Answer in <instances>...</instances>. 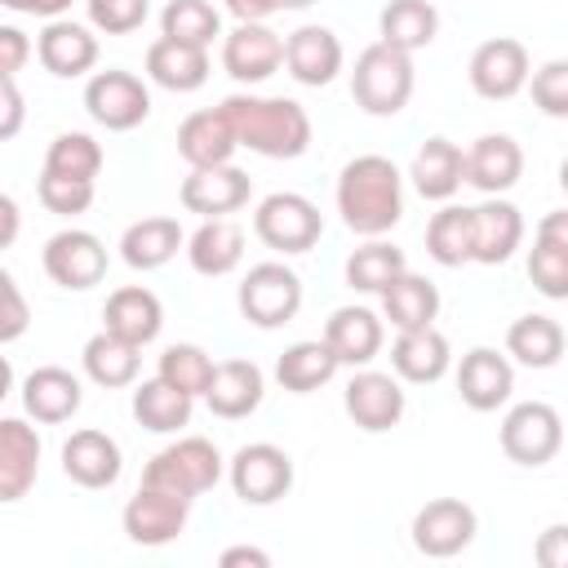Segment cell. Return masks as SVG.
Masks as SVG:
<instances>
[{
  "label": "cell",
  "instance_id": "6da1fadb",
  "mask_svg": "<svg viewBox=\"0 0 568 568\" xmlns=\"http://www.w3.org/2000/svg\"><path fill=\"white\" fill-rule=\"evenodd\" d=\"M337 213L364 240L386 235L404 217V173L395 169V160L386 155L346 160V169L337 173Z\"/></svg>",
  "mask_w": 568,
  "mask_h": 568
},
{
  "label": "cell",
  "instance_id": "7a4b0ae2",
  "mask_svg": "<svg viewBox=\"0 0 568 568\" xmlns=\"http://www.w3.org/2000/svg\"><path fill=\"white\" fill-rule=\"evenodd\" d=\"M240 146L266 160H297L311 146V115L293 98H262V93H231L222 102Z\"/></svg>",
  "mask_w": 568,
  "mask_h": 568
},
{
  "label": "cell",
  "instance_id": "3957f363",
  "mask_svg": "<svg viewBox=\"0 0 568 568\" xmlns=\"http://www.w3.org/2000/svg\"><path fill=\"white\" fill-rule=\"evenodd\" d=\"M413 53L377 40L368 49H359L355 71H351V98L364 115H399L413 98Z\"/></svg>",
  "mask_w": 568,
  "mask_h": 568
},
{
  "label": "cell",
  "instance_id": "277c9868",
  "mask_svg": "<svg viewBox=\"0 0 568 568\" xmlns=\"http://www.w3.org/2000/svg\"><path fill=\"white\" fill-rule=\"evenodd\" d=\"M222 453L209 444V439H200V435H186V439H178V444H169V448H160L151 462H146V470H142V484H151V488H169V493H182V497H200V493H209L217 479H222Z\"/></svg>",
  "mask_w": 568,
  "mask_h": 568
},
{
  "label": "cell",
  "instance_id": "5b68a950",
  "mask_svg": "<svg viewBox=\"0 0 568 568\" xmlns=\"http://www.w3.org/2000/svg\"><path fill=\"white\" fill-rule=\"evenodd\" d=\"M240 315L253 328H280L302 311V280L284 262H257L240 280Z\"/></svg>",
  "mask_w": 568,
  "mask_h": 568
},
{
  "label": "cell",
  "instance_id": "8992f818",
  "mask_svg": "<svg viewBox=\"0 0 568 568\" xmlns=\"http://www.w3.org/2000/svg\"><path fill=\"white\" fill-rule=\"evenodd\" d=\"M253 235L275 253H306L324 235L320 209L297 191H275L253 213Z\"/></svg>",
  "mask_w": 568,
  "mask_h": 568
},
{
  "label": "cell",
  "instance_id": "52a82bcc",
  "mask_svg": "<svg viewBox=\"0 0 568 568\" xmlns=\"http://www.w3.org/2000/svg\"><path fill=\"white\" fill-rule=\"evenodd\" d=\"M497 439L515 466H546L564 448V417L546 399H524L501 417Z\"/></svg>",
  "mask_w": 568,
  "mask_h": 568
},
{
  "label": "cell",
  "instance_id": "ba28073f",
  "mask_svg": "<svg viewBox=\"0 0 568 568\" xmlns=\"http://www.w3.org/2000/svg\"><path fill=\"white\" fill-rule=\"evenodd\" d=\"M226 479L244 506H271L293 488V457L280 444H244L226 462Z\"/></svg>",
  "mask_w": 568,
  "mask_h": 568
},
{
  "label": "cell",
  "instance_id": "9c48e42d",
  "mask_svg": "<svg viewBox=\"0 0 568 568\" xmlns=\"http://www.w3.org/2000/svg\"><path fill=\"white\" fill-rule=\"evenodd\" d=\"M84 111L111 133H129L151 115V89L133 71H93L84 84Z\"/></svg>",
  "mask_w": 568,
  "mask_h": 568
},
{
  "label": "cell",
  "instance_id": "30bf717a",
  "mask_svg": "<svg viewBox=\"0 0 568 568\" xmlns=\"http://www.w3.org/2000/svg\"><path fill=\"white\" fill-rule=\"evenodd\" d=\"M466 80L479 98L488 102H510L519 89H528L532 67H528V49L515 36H493L484 44H475L470 62H466Z\"/></svg>",
  "mask_w": 568,
  "mask_h": 568
},
{
  "label": "cell",
  "instance_id": "8fae6325",
  "mask_svg": "<svg viewBox=\"0 0 568 568\" xmlns=\"http://www.w3.org/2000/svg\"><path fill=\"white\" fill-rule=\"evenodd\" d=\"M44 275L58 284V288H71V293H84L93 284H102L106 275V244L93 235V231H80V226H67L58 235L44 240Z\"/></svg>",
  "mask_w": 568,
  "mask_h": 568
},
{
  "label": "cell",
  "instance_id": "7c38bea8",
  "mask_svg": "<svg viewBox=\"0 0 568 568\" xmlns=\"http://www.w3.org/2000/svg\"><path fill=\"white\" fill-rule=\"evenodd\" d=\"M186 519H191V497L169 493V488H151V484H142L124 501V515H120L124 537L133 546H169L182 537Z\"/></svg>",
  "mask_w": 568,
  "mask_h": 568
},
{
  "label": "cell",
  "instance_id": "4fadbf2b",
  "mask_svg": "<svg viewBox=\"0 0 568 568\" xmlns=\"http://www.w3.org/2000/svg\"><path fill=\"white\" fill-rule=\"evenodd\" d=\"M479 532V515L462 497H435L413 515V546L426 559H453L462 555Z\"/></svg>",
  "mask_w": 568,
  "mask_h": 568
},
{
  "label": "cell",
  "instance_id": "5bb4252c",
  "mask_svg": "<svg viewBox=\"0 0 568 568\" xmlns=\"http://www.w3.org/2000/svg\"><path fill=\"white\" fill-rule=\"evenodd\" d=\"M342 404H346V417H351L359 430H368V435H382V430L399 426V417H404V408H408L399 377L377 373V368H359V373L346 382Z\"/></svg>",
  "mask_w": 568,
  "mask_h": 568
},
{
  "label": "cell",
  "instance_id": "9a60e30c",
  "mask_svg": "<svg viewBox=\"0 0 568 568\" xmlns=\"http://www.w3.org/2000/svg\"><path fill=\"white\" fill-rule=\"evenodd\" d=\"M284 40L266 22H235V31L222 36V67L240 84H262L280 71Z\"/></svg>",
  "mask_w": 568,
  "mask_h": 568
},
{
  "label": "cell",
  "instance_id": "2e32d148",
  "mask_svg": "<svg viewBox=\"0 0 568 568\" xmlns=\"http://www.w3.org/2000/svg\"><path fill=\"white\" fill-rule=\"evenodd\" d=\"M182 209L200 213V217H226L235 209L248 204L253 195V178L235 164H213V169H191L182 178Z\"/></svg>",
  "mask_w": 568,
  "mask_h": 568
},
{
  "label": "cell",
  "instance_id": "e0dca14e",
  "mask_svg": "<svg viewBox=\"0 0 568 568\" xmlns=\"http://www.w3.org/2000/svg\"><path fill=\"white\" fill-rule=\"evenodd\" d=\"M515 390V364L493 351V346H475L462 355L457 364V395L466 408L475 413H497Z\"/></svg>",
  "mask_w": 568,
  "mask_h": 568
},
{
  "label": "cell",
  "instance_id": "ac0fdd59",
  "mask_svg": "<svg viewBox=\"0 0 568 568\" xmlns=\"http://www.w3.org/2000/svg\"><path fill=\"white\" fill-rule=\"evenodd\" d=\"M36 58L49 75L58 80H75V75H89L93 62H98V36L84 27V22H71V18H49L44 31L36 36Z\"/></svg>",
  "mask_w": 568,
  "mask_h": 568
},
{
  "label": "cell",
  "instance_id": "d6986e66",
  "mask_svg": "<svg viewBox=\"0 0 568 568\" xmlns=\"http://www.w3.org/2000/svg\"><path fill=\"white\" fill-rule=\"evenodd\" d=\"M342 58H346L342 53V40L328 27H320V22H306V27L288 31V40H284V67L306 89L333 84L337 71H342Z\"/></svg>",
  "mask_w": 568,
  "mask_h": 568
},
{
  "label": "cell",
  "instance_id": "ffe728a7",
  "mask_svg": "<svg viewBox=\"0 0 568 568\" xmlns=\"http://www.w3.org/2000/svg\"><path fill=\"white\" fill-rule=\"evenodd\" d=\"M124 470V457H120V444L106 435V430H71V439L62 444V475L80 488H111Z\"/></svg>",
  "mask_w": 568,
  "mask_h": 568
},
{
  "label": "cell",
  "instance_id": "44dd1931",
  "mask_svg": "<svg viewBox=\"0 0 568 568\" xmlns=\"http://www.w3.org/2000/svg\"><path fill=\"white\" fill-rule=\"evenodd\" d=\"M84 404V386L71 368H58V364H44V368H31L22 377V408L27 417L44 422V426H58V422H71Z\"/></svg>",
  "mask_w": 568,
  "mask_h": 568
},
{
  "label": "cell",
  "instance_id": "7402d4cb",
  "mask_svg": "<svg viewBox=\"0 0 568 568\" xmlns=\"http://www.w3.org/2000/svg\"><path fill=\"white\" fill-rule=\"evenodd\" d=\"M240 138L226 120L222 106H204V111H191L182 124H178V155L191 164V169H213V164H231Z\"/></svg>",
  "mask_w": 568,
  "mask_h": 568
},
{
  "label": "cell",
  "instance_id": "603a6c76",
  "mask_svg": "<svg viewBox=\"0 0 568 568\" xmlns=\"http://www.w3.org/2000/svg\"><path fill=\"white\" fill-rule=\"evenodd\" d=\"M524 173V151L510 133H484L466 151V182L484 195H501L519 182Z\"/></svg>",
  "mask_w": 568,
  "mask_h": 568
},
{
  "label": "cell",
  "instance_id": "cb8c5ba5",
  "mask_svg": "<svg viewBox=\"0 0 568 568\" xmlns=\"http://www.w3.org/2000/svg\"><path fill=\"white\" fill-rule=\"evenodd\" d=\"M453 364V351H448V337L426 324V328H404L390 346V368L399 382H413V386H430L448 373Z\"/></svg>",
  "mask_w": 568,
  "mask_h": 568
},
{
  "label": "cell",
  "instance_id": "d4e9b609",
  "mask_svg": "<svg viewBox=\"0 0 568 568\" xmlns=\"http://www.w3.org/2000/svg\"><path fill=\"white\" fill-rule=\"evenodd\" d=\"M146 75L169 93H195L209 80V49L160 36L146 44Z\"/></svg>",
  "mask_w": 568,
  "mask_h": 568
},
{
  "label": "cell",
  "instance_id": "484cf974",
  "mask_svg": "<svg viewBox=\"0 0 568 568\" xmlns=\"http://www.w3.org/2000/svg\"><path fill=\"white\" fill-rule=\"evenodd\" d=\"M262 395H266V377H262V368L253 359H222L213 368V382L204 390V404L213 408V417L235 422V417L257 413Z\"/></svg>",
  "mask_w": 568,
  "mask_h": 568
},
{
  "label": "cell",
  "instance_id": "4316f807",
  "mask_svg": "<svg viewBox=\"0 0 568 568\" xmlns=\"http://www.w3.org/2000/svg\"><path fill=\"white\" fill-rule=\"evenodd\" d=\"M40 475V435L22 417L0 422V501H22Z\"/></svg>",
  "mask_w": 568,
  "mask_h": 568
},
{
  "label": "cell",
  "instance_id": "83f0119b",
  "mask_svg": "<svg viewBox=\"0 0 568 568\" xmlns=\"http://www.w3.org/2000/svg\"><path fill=\"white\" fill-rule=\"evenodd\" d=\"M102 328L120 333V337L133 342V346H146V342H155L160 328H164V306H160V297H155L151 288L124 284V288H115V293L106 297V306H102Z\"/></svg>",
  "mask_w": 568,
  "mask_h": 568
},
{
  "label": "cell",
  "instance_id": "f1b7e54d",
  "mask_svg": "<svg viewBox=\"0 0 568 568\" xmlns=\"http://www.w3.org/2000/svg\"><path fill=\"white\" fill-rule=\"evenodd\" d=\"M408 178H413V186H417L422 200H439L444 204L466 182V151L457 142H448V138H426L417 146V155H413Z\"/></svg>",
  "mask_w": 568,
  "mask_h": 568
},
{
  "label": "cell",
  "instance_id": "f546056e",
  "mask_svg": "<svg viewBox=\"0 0 568 568\" xmlns=\"http://www.w3.org/2000/svg\"><path fill=\"white\" fill-rule=\"evenodd\" d=\"M382 320L368 311V306H337L324 324V342L337 351L342 364L351 368H368L382 351Z\"/></svg>",
  "mask_w": 568,
  "mask_h": 568
},
{
  "label": "cell",
  "instance_id": "4dcf8cb0",
  "mask_svg": "<svg viewBox=\"0 0 568 568\" xmlns=\"http://www.w3.org/2000/svg\"><path fill=\"white\" fill-rule=\"evenodd\" d=\"M186 262L195 275L222 280L244 262V231L231 217H204L200 231L186 240Z\"/></svg>",
  "mask_w": 568,
  "mask_h": 568
},
{
  "label": "cell",
  "instance_id": "1f68e13d",
  "mask_svg": "<svg viewBox=\"0 0 568 568\" xmlns=\"http://www.w3.org/2000/svg\"><path fill=\"white\" fill-rule=\"evenodd\" d=\"M80 364H84V377L102 390H120V386H133L138 382V368H142V346L124 342L120 333L102 328L84 342L80 351Z\"/></svg>",
  "mask_w": 568,
  "mask_h": 568
},
{
  "label": "cell",
  "instance_id": "d6a6232c",
  "mask_svg": "<svg viewBox=\"0 0 568 568\" xmlns=\"http://www.w3.org/2000/svg\"><path fill=\"white\" fill-rule=\"evenodd\" d=\"M519 244H524V213L510 200L488 195L484 204H475V262L497 266Z\"/></svg>",
  "mask_w": 568,
  "mask_h": 568
},
{
  "label": "cell",
  "instance_id": "836d02e7",
  "mask_svg": "<svg viewBox=\"0 0 568 568\" xmlns=\"http://www.w3.org/2000/svg\"><path fill=\"white\" fill-rule=\"evenodd\" d=\"M182 244H186V235H182V226L173 217H138L120 235V257L133 271H160L164 262L178 257Z\"/></svg>",
  "mask_w": 568,
  "mask_h": 568
},
{
  "label": "cell",
  "instance_id": "e575fe53",
  "mask_svg": "<svg viewBox=\"0 0 568 568\" xmlns=\"http://www.w3.org/2000/svg\"><path fill=\"white\" fill-rule=\"evenodd\" d=\"M337 368H342V359H337V351H333L324 337H315V342H293V346L275 359V382H280L284 390H293V395H311V390L328 386V382L337 377Z\"/></svg>",
  "mask_w": 568,
  "mask_h": 568
},
{
  "label": "cell",
  "instance_id": "d590c367",
  "mask_svg": "<svg viewBox=\"0 0 568 568\" xmlns=\"http://www.w3.org/2000/svg\"><path fill=\"white\" fill-rule=\"evenodd\" d=\"M191 408H195V395L178 390L160 373L133 386V417H138V426H146L155 435H173V430L191 426Z\"/></svg>",
  "mask_w": 568,
  "mask_h": 568
},
{
  "label": "cell",
  "instance_id": "8d00e7d4",
  "mask_svg": "<svg viewBox=\"0 0 568 568\" xmlns=\"http://www.w3.org/2000/svg\"><path fill=\"white\" fill-rule=\"evenodd\" d=\"M564 324L550 320V315H519L510 328H506V355H515L524 368H555L564 359Z\"/></svg>",
  "mask_w": 568,
  "mask_h": 568
},
{
  "label": "cell",
  "instance_id": "74e56055",
  "mask_svg": "<svg viewBox=\"0 0 568 568\" xmlns=\"http://www.w3.org/2000/svg\"><path fill=\"white\" fill-rule=\"evenodd\" d=\"M377 36L404 53H417L439 36V9L430 0H390L377 13Z\"/></svg>",
  "mask_w": 568,
  "mask_h": 568
},
{
  "label": "cell",
  "instance_id": "f35d334b",
  "mask_svg": "<svg viewBox=\"0 0 568 568\" xmlns=\"http://www.w3.org/2000/svg\"><path fill=\"white\" fill-rule=\"evenodd\" d=\"M426 253L439 266H466V262H475V209L444 204L426 222Z\"/></svg>",
  "mask_w": 568,
  "mask_h": 568
},
{
  "label": "cell",
  "instance_id": "ab89813d",
  "mask_svg": "<svg viewBox=\"0 0 568 568\" xmlns=\"http://www.w3.org/2000/svg\"><path fill=\"white\" fill-rule=\"evenodd\" d=\"M382 315L404 333V328H426L439 315V288L426 275L404 271L386 293H382Z\"/></svg>",
  "mask_w": 568,
  "mask_h": 568
},
{
  "label": "cell",
  "instance_id": "60d3db41",
  "mask_svg": "<svg viewBox=\"0 0 568 568\" xmlns=\"http://www.w3.org/2000/svg\"><path fill=\"white\" fill-rule=\"evenodd\" d=\"M404 271H408L404 248L386 244L382 235L368 240V244H359V248L346 257V284H351L355 293H377V297H382Z\"/></svg>",
  "mask_w": 568,
  "mask_h": 568
},
{
  "label": "cell",
  "instance_id": "b9f144b4",
  "mask_svg": "<svg viewBox=\"0 0 568 568\" xmlns=\"http://www.w3.org/2000/svg\"><path fill=\"white\" fill-rule=\"evenodd\" d=\"M160 36L209 49L222 36V13L209 0H169L164 13H160Z\"/></svg>",
  "mask_w": 568,
  "mask_h": 568
},
{
  "label": "cell",
  "instance_id": "7bdbcfd3",
  "mask_svg": "<svg viewBox=\"0 0 568 568\" xmlns=\"http://www.w3.org/2000/svg\"><path fill=\"white\" fill-rule=\"evenodd\" d=\"M213 355L204 351V346H195V342H173V346H164V355H160V377L164 382H173L178 390H186V395H204L209 390V382H213Z\"/></svg>",
  "mask_w": 568,
  "mask_h": 568
},
{
  "label": "cell",
  "instance_id": "ee69618b",
  "mask_svg": "<svg viewBox=\"0 0 568 568\" xmlns=\"http://www.w3.org/2000/svg\"><path fill=\"white\" fill-rule=\"evenodd\" d=\"M44 169L62 178H98L102 173V146L89 133H58L44 151Z\"/></svg>",
  "mask_w": 568,
  "mask_h": 568
},
{
  "label": "cell",
  "instance_id": "f6af8a7d",
  "mask_svg": "<svg viewBox=\"0 0 568 568\" xmlns=\"http://www.w3.org/2000/svg\"><path fill=\"white\" fill-rule=\"evenodd\" d=\"M36 195H40V204H44L49 213H58V217H80V213H89V204H93V182H89V178H62V173L40 169Z\"/></svg>",
  "mask_w": 568,
  "mask_h": 568
},
{
  "label": "cell",
  "instance_id": "bcb514c9",
  "mask_svg": "<svg viewBox=\"0 0 568 568\" xmlns=\"http://www.w3.org/2000/svg\"><path fill=\"white\" fill-rule=\"evenodd\" d=\"M528 280H532V288L541 297L568 302V253L532 240V248H528Z\"/></svg>",
  "mask_w": 568,
  "mask_h": 568
},
{
  "label": "cell",
  "instance_id": "7dc6e473",
  "mask_svg": "<svg viewBox=\"0 0 568 568\" xmlns=\"http://www.w3.org/2000/svg\"><path fill=\"white\" fill-rule=\"evenodd\" d=\"M532 89V106L550 120H568V58H550L532 71L528 80Z\"/></svg>",
  "mask_w": 568,
  "mask_h": 568
},
{
  "label": "cell",
  "instance_id": "c3c4849f",
  "mask_svg": "<svg viewBox=\"0 0 568 568\" xmlns=\"http://www.w3.org/2000/svg\"><path fill=\"white\" fill-rule=\"evenodd\" d=\"M89 27L102 36H129L146 22V0H84Z\"/></svg>",
  "mask_w": 568,
  "mask_h": 568
},
{
  "label": "cell",
  "instance_id": "681fc988",
  "mask_svg": "<svg viewBox=\"0 0 568 568\" xmlns=\"http://www.w3.org/2000/svg\"><path fill=\"white\" fill-rule=\"evenodd\" d=\"M0 297H4V311H0V342H18V337L27 333L31 311H27V302H22L13 275H0Z\"/></svg>",
  "mask_w": 568,
  "mask_h": 568
},
{
  "label": "cell",
  "instance_id": "f907efd6",
  "mask_svg": "<svg viewBox=\"0 0 568 568\" xmlns=\"http://www.w3.org/2000/svg\"><path fill=\"white\" fill-rule=\"evenodd\" d=\"M532 559L541 568H568V524L541 528V537L532 541Z\"/></svg>",
  "mask_w": 568,
  "mask_h": 568
},
{
  "label": "cell",
  "instance_id": "816d5d0a",
  "mask_svg": "<svg viewBox=\"0 0 568 568\" xmlns=\"http://www.w3.org/2000/svg\"><path fill=\"white\" fill-rule=\"evenodd\" d=\"M31 53V40L18 27H0V75H18Z\"/></svg>",
  "mask_w": 568,
  "mask_h": 568
},
{
  "label": "cell",
  "instance_id": "f5cc1de1",
  "mask_svg": "<svg viewBox=\"0 0 568 568\" xmlns=\"http://www.w3.org/2000/svg\"><path fill=\"white\" fill-rule=\"evenodd\" d=\"M0 102H4V120H0V138L9 142L22 129V93H18V75H0Z\"/></svg>",
  "mask_w": 568,
  "mask_h": 568
},
{
  "label": "cell",
  "instance_id": "db71d44e",
  "mask_svg": "<svg viewBox=\"0 0 568 568\" xmlns=\"http://www.w3.org/2000/svg\"><path fill=\"white\" fill-rule=\"evenodd\" d=\"M222 4H226V13L235 22H266L271 13L284 9V0H222Z\"/></svg>",
  "mask_w": 568,
  "mask_h": 568
},
{
  "label": "cell",
  "instance_id": "11a10c76",
  "mask_svg": "<svg viewBox=\"0 0 568 568\" xmlns=\"http://www.w3.org/2000/svg\"><path fill=\"white\" fill-rule=\"evenodd\" d=\"M532 240H541V244H550V248H564V253H568V209L546 213V217L537 222V235H532Z\"/></svg>",
  "mask_w": 568,
  "mask_h": 568
},
{
  "label": "cell",
  "instance_id": "9f6ffc18",
  "mask_svg": "<svg viewBox=\"0 0 568 568\" xmlns=\"http://www.w3.org/2000/svg\"><path fill=\"white\" fill-rule=\"evenodd\" d=\"M0 4L13 9V13H31V18H44L49 22V18H62L75 0H0Z\"/></svg>",
  "mask_w": 568,
  "mask_h": 568
},
{
  "label": "cell",
  "instance_id": "6f0895ef",
  "mask_svg": "<svg viewBox=\"0 0 568 568\" xmlns=\"http://www.w3.org/2000/svg\"><path fill=\"white\" fill-rule=\"evenodd\" d=\"M217 564L222 568H271V555L266 550H257V546H231V550H222L217 555Z\"/></svg>",
  "mask_w": 568,
  "mask_h": 568
},
{
  "label": "cell",
  "instance_id": "680465c9",
  "mask_svg": "<svg viewBox=\"0 0 568 568\" xmlns=\"http://www.w3.org/2000/svg\"><path fill=\"white\" fill-rule=\"evenodd\" d=\"M0 217H4L0 244L9 248V244H13V235H18V200H13V195H0Z\"/></svg>",
  "mask_w": 568,
  "mask_h": 568
},
{
  "label": "cell",
  "instance_id": "91938a15",
  "mask_svg": "<svg viewBox=\"0 0 568 568\" xmlns=\"http://www.w3.org/2000/svg\"><path fill=\"white\" fill-rule=\"evenodd\" d=\"M559 186L568 191V155H564V164H559Z\"/></svg>",
  "mask_w": 568,
  "mask_h": 568
},
{
  "label": "cell",
  "instance_id": "94428289",
  "mask_svg": "<svg viewBox=\"0 0 568 568\" xmlns=\"http://www.w3.org/2000/svg\"><path fill=\"white\" fill-rule=\"evenodd\" d=\"M315 0H284V9H311Z\"/></svg>",
  "mask_w": 568,
  "mask_h": 568
}]
</instances>
